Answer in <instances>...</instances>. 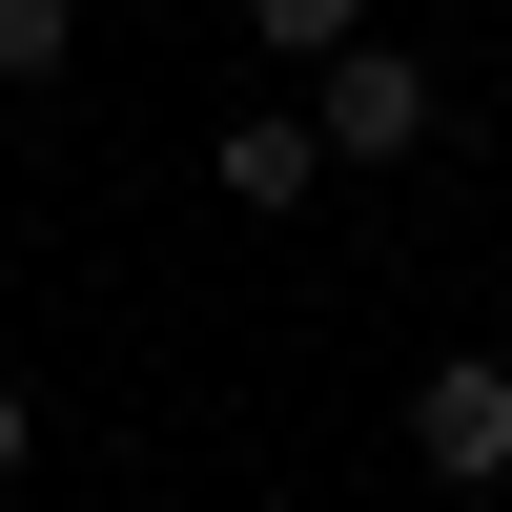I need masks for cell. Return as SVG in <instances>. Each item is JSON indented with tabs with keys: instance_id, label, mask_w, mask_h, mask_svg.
<instances>
[{
	"instance_id": "4",
	"label": "cell",
	"mask_w": 512,
	"mask_h": 512,
	"mask_svg": "<svg viewBox=\"0 0 512 512\" xmlns=\"http://www.w3.org/2000/svg\"><path fill=\"white\" fill-rule=\"evenodd\" d=\"M62 62H82V0H0V103H41Z\"/></svg>"
},
{
	"instance_id": "6",
	"label": "cell",
	"mask_w": 512,
	"mask_h": 512,
	"mask_svg": "<svg viewBox=\"0 0 512 512\" xmlns=\"http://www.w3.org/2000/svg\"><path fill=\"white\" fill-rule=\"evenodd\" d=\"M21 451H41V390H21V369H0V472H21Z\"/></svg>"
},
{
	"instance_id": "1",
	"label": "cell",
	"mask_w": 512,
	"mask_h": 512,
	"mask_svg": "<svg viewBox=\"0 0 512 512\" xmlns=\"http://www.w3.org/2000/svg\"><path fill=\"white\" fill-rule=\"evenodd\" d=\"M308 123H328V164H410L451 103H431V62L369 21V41H328V62H308Z\"/></svg>"
},
{
	"instance_id": "2",
	"label": "cell",
	"mask_w": 512,
	"mask_h": 512,
	"mask_svg": "<svg viewBox=\"0 0 512 512\" xmlns=\"http://www.w3.org/2000/svg\"><path fill=\"white\" fill-rule=\"evenodd\" d=\"M410 472L431 492H512V349H431L410 369Z\"/></svg>"
},
{
	"instance_id": "5",
	"label": "cell",
	"mask_w": 512,
	"mask_h": 512,
	"mask_svg": "<svg viewBox=\"0 0 512 512\" xmlns=\"http://www.w3.org/2000/svg\"><path fill=\"white\" fill-rule=\"evenodd\" d=\"M328 41H369V0H246V62H328Z\"/></svg>"
},
{
	"instance_id": "3",
	"label": "cell",
	"mask_w": 512,
	"mask_h": 512,
	"mask_svg": "<svg viewBox=\"0 0 512 512\" xmlns=\"http://www.w3.org/2000/svg\"><path fill=\"white\" fill-rule=\"evenodd\" d=\"M308 185H328V123H287V103H226V205H246V226H287Z\"/></svg>"
}]
</instances>
